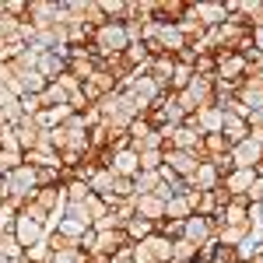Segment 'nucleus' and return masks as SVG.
Wrapping results in <instances>:
<instances>
[{
  "label": "nucleus",
  "instance_id": "31",
  "mask_svg": "<svg viewBox=\"0 0 263 263\" xmlns=\"http://www.w3.org/2000/svg\"><path fill=\"white\" fill-rule=\"evenodd\" d=\"M46 78L35 74V70H21V95H42L46 91Z\"/></svg>",
  "mask_w": 263,
  "mask_h": 263
},
{
  "label": "nucleus",
  "instance_id": "42",
  "mask_svg": "<svg viewBox=\"0 0 263 263\" xmlns=\"http://www.w3.org/2000/svg\"><path fill=\"white\" fill-rule=\"evenodd\" d=\"M49 263H88V253H81V249H57L49 256Z\"/></svg>",
  "mask_w": 263,
  "mask_h": 263
},
{
  "label": "nucleus",
  "instance_id": "14",
  "mask_svg": "<svg viewBox=\"0 0 263 263\" xmlns=\"http://www.w3.org/2000/svg\"><path fill=\"white\" fill-rule=\"evenodd\" d=\"M186 242H193L197 249H200L203 242H211L214 239V224H211V218H200V214H190L186 218V235H182Z\"/></svg>",
  "mask_w": 263,
  "mask_h": 263
},
{
  "label": "nucleus",
  "instance_id": "6",
  "mask_svg": "<svg viewBox=\"0 0 263 263\" xmlns=\"http://www.w3.org/2000/svg\"><path fill=\"white\" fill-rule=\"evenodd\" d=\"M165 147L168 151H193L197 155V147H200L203 134L200 130H193V126H186V123H179V126H165Z\"/></svg>",
  "mask_w": 263,
  "mask_h": 263
},
{
  "label": "nucleus",
  "instance_id": "16",
  "mask_svg": "<svg viewBox=\"0 0 263 263\" xmlns=\"http://www.w3.org/2000/svg\"><path fill=\"white\" fill-rule=\"evenodd\" d=\"M134 211H137V218L144 221H165V200L162 197H155V193H144V197H134Z\"/></svg>",
  "mask_w": 263,
  "mask_h": 263
},
{
  "label": "nucleus",
  "instance_id": "10",
  "mask_svg": "<svg viewBox=\"0 0 263 263\" xmlns=\"http://www.w3.org/2000/svg\"><path fill=\"white\" fill-rule=\"evenodd\" d=\"M172 67H176V57H168V53H165V57H151V60L144 63L141 70H144V74H147V78H151L155 84H158L162 91H168V78H172Z\"/></svg>",
  "mask_w": 263,
  "mask_h": 263
},
{
  "label": "nucleus",
  "instance_id": "43",
  "mask_svg": "<svg viewBox=\"0 0 263 263\" xmlns=\"http://www.w3.org/2000/svg\"><path fill=\"white\" fill-rule=\"evenodd\" d=\"M112 197H120V200H134V197H137L134 179H123V176H116V179H112Z\"/></svg>",
  "mask_w": 263,
  "mask_h": 263
},
{
  "label": "nucleus",
  "instance_id": "24",
  "mask_svg": "<svg viewBox=\"0 0 263 263\" xmlns=\"http://www.w3.org/2000/svg\"><path fill=\"white\" fill-rule=\"evenodd\" d=\"M221 134H224V141H228L232 147H235L239 141H246V137H249V123H246V120H239V116H228V112H224Z\"/></svg>",
  "mask_w": 263,
  "mask_h": 263
},
{
  "label": "nucleus",
  "instance_id": "3",
  "mask_svg": "<svg viewBox=\"0 0 263 263\" xmlns=\"http://www.w3.org/2000/svg\"><path fill=\"white\" fill-rule=\"evenodd\" d=\"M176 99H179L182 116H193V112H200L207 105H214V78H197L193 74V81L186 84Z\"/></svg>",
  "mask_w": 263,
  "mask_h": 263
},
{
  "label": "nucleus",
  "instance_id": "19",
  "mask_svg": "<svg viewBox=\"0 0 263 263\" xmlns=\"http://www.w3.org/2000/svg\"><path fill=\"white\" fill-rule=\"evenodd\" d=\"M14 130H18L21 155H25V151H32V147H35V144L42 141V126L35 123V116H21V120L14 123Z\"/></svg>",
  "mask_w": 263,
  "mask_h": 263
},
{
  "label": "nucleus",
  "instance_id": "26",
  "mask_svg": "<svg viewBox=\"0 0 263 263\" xmlns=\"http://www.w3.org/2000/svg\"><path fill=\"white\" fill-rule=\"evenodd\" d=\"M123 232H126V239L137 246V242H144L147 235H155V221H144V218H130V221L123 224Z\"/></svg>",
  "mask_w": 263,
  "mask_h": 263
},
{
  "label": "nucleus",
  "instance_id": "29",
  "mask_svg": "<svg viewBox=\"0 0 263 263\" xmlns=\"http://www.w3.org/2000/svg\"><path fill=\"white\" fill-rule=\"evenodd\" d=\"M193 211H190V203H186V197H168L165 200V218L168 221H186Z\"/></svg>",
  "mask_w": 263,
  "mask_h": 263
},
{
  "label": "nucleus",
  "instance_id": "2",
  "mask_svg": "<svg viewBox=\"0 0 263 263\" xmlns=\"http://www.w3.org/2000/svg\"><path fill=\"white\" fill-rule=\"evenodd\" d=\"M39 193V179H35V168L32 165H18L14 172H7L0 179V197L4 200H32Z\"/></svg>",
  "mask_w": 263,
  "mask_h": 263
},
{
  "label": "nucleus",
  "instance_id": "18",
  "mask_svg": "<svg viewBox=\"0 0 263 263\" xmlns=\"http://www.w3.org/2000/svg\"><path fill=\"white\" fill-rule=\"evenodd\" d=\"M165 165L176 172V176H182V179H190L193 172H197V165H200V158L193 155V151H168L165 147Z\"/></svg>",
  "mask_w": 263,
  "mask_h": 263
},
{
  "label": "nucleus",
  "instance_id": "13",
  "mask_svg": "<svg viewBox=\"0 0 263 263\" xmlns=\"http://www.w3.org/2000/svg\"><path fill=\"white\" fill-rule=\"evenodd\" d=\"M256 256H263V224H253L249 235L235 246V260L239 263H253Z\"/></svg>",
  "mask_w": 263,
  "mask_h": 263
},
{
  "label": "nucleus",
  "instance_id": "25",
  "mask_svg": "<svg viewBox=\"0 0 263 263\" xmlns=\"http://www.w3.org/2000/svg\"><path fill=\"white\" fill-rule=\"evenodd\" d=\"M158 46H162L168 57H176V53L186 49V39L179 35V28H176V25H162V32H158Z\"/></svg>",
  "mask_w": 263,
  "mask_h": 263
},
{
  "label": "nucleus",
  "instance_id": "38",
  "mask_svg": "<svg viewBox=\"0 0 263 263\" xmlns=\"http://www.w3.org/2000/svg\"><path fill=\"white\" fill-rule=\"evenodd\" d=\"M63 197H67V200H74V203H84L88 197H91V190H88V182L70 179L67 186H63Z\"/></svg>",
  "mask_w": 263,
  "mask_h": 263
},
{
  "label": "nucleus",
  "instance_id": "30",
  "mask_svg": "<svg viewBox=\"0 0 263 263\" xmlns=\"http://www.w3.org/2000/svg\"><path fill=\"white\" fill-rule=\"evenodd\" d=\"M21 207H25L21 200H0V235L14 228V218H18Z\"/></svg>",
  "mask_w": 263,
  "mask_h": 263
},
{
  "label": "nucleus",
  "instance_id": "45",
  "mask_svg": "<svg viewBox=\"0 0 263 263\" xmlns=\"http://www.w3.org/2000/svg\"><path fill=\"white\" fill-rule=\"evenodd\" d=\"M0 151H21L18 130H14V126H0Z\"/></svg>",
  "mask_w": 263,
  "mask_h": 263
},
{
  "label": "nucleus",
  "instance_id": "28",
  "mask_svg": "<svg viewBox=\"0 0 263 263\" xmlns=\"http://www.w3.org/2000/svg\"><path fill=\"white\" fill-rule=\"evenodd\" d=\"M60 218H67V221H74V224H84V228H91V218H88V207H84V203L63 200V211H60Z\"/></svg>",
  "mask_w": 263,
  "mask_h": 263
},
{
  "label": "nucleus",
  "instance_id": "34",
  "mask_svg": "<svg viewBox=\"0 0 263 263\" xmlns=\"http://www.w3.org/2000/svg\"><path fill=\"white\" fill-rule=\"evenodd\" d=\"M158 186H162L158 172H137V176H134V190H137V197H144V193H158Z\"/></svg>",
  "mask_w": 263,
  "mask_h": 263
},
{
  "label": "nucleus",
  "instance_id": "44",
  "mask_svg": "<svg viewBox=\"0 0 263 263\" xmlns=\"http://www.w3.org/2000/svg\"><path fill=\"white\" fill-rule=\"evenodd\" d=\"M18 105H21V112H25V116H39L42 109H46V105H42V95H21Z\"/></svg>",
  "mask_w": 263,
  "mask_h": 263
},
{
  "label": "nucleus",
  "instance_id": "41",
  "mask_svg": "<svg viewBox=\"0 0 263 263\" xmlns=\"http://www.w3.org/2000/svg\"><path fill=\"white\" fill-rule=\"evenodd\" d=\"M49 256H53V249H49L46 242H39V246H28L21 260L25 263H49Z\"/></svg>",
  "mask_w": 263,
  "mask_h": 263
},
{
  "label": "nucleus",
  "instance_id": "36",
  "mask_svg": "<svg viewBox=\"0 0 263 263\" xmlns=\"http://www.w3.org/2000/svg\"><path fill=\"white\" fill-rule=\"evenodd\" d=\"M197 260V246L179 239V242H172V263H193Z\"/></svg>",
  "mask_w": 263,
  "mask_h": 263
},
{
  "label": "nucleus",
  "instance_id": "50",
  "mask_svg": "<svg viewBox=\"0 0 263 263\" xmlns=\"http://www.w3.org/2000/svg\"><path fill=\"white\" fill-rule=\"evenodd\" d=\"M109 263H134V246H120V249L109 256Z\"/></svg>",
  "mask_w": 263,
  "mask_h": 263
},
{
  "label": "nucleus",
  "instance_id": "9",
  "mask_svg": "<svg viewBox=\"0 0 263 263\" xmlns=\"http://www.w3.org/2000/svg\"><path fill=\"white\" fill-rule=\"evenodd\" d=\"M116 88H120V84H116V81H112V78H109V74L99 67V70H95V74H91V78L81 84V95L91 102V105H99V102L105 99V95H112Z\"/></svg>",
  "mask_w": 263,
  "mask_h": 263
},
{
  "label": "nucleus",
  "instance_id": "27",
  "mask_svg": "<svg viewBox=\"0 0 263 263\" xmlns=\"http://www.w3.org/2000/svg\"><path fill=\"white\" fill-rule=\"evenodd\" d=\"M214 70H218V57H214L211 49H197V57H193V74H197V78H214Z\"/></svg>",
  "mask_w": 263,
  "mask_h": 263
},
{
  "label": "nucleus",
  "instance_id": "40",
  "mask_svg": "<svg viewBox=\"0 0 263 263\" xmlns=\"http://www.w3.org/2000/svg\"><path fill=\"white\" fill-rule=\"evenodd\" d=\"M18 165H25V155H21V151H0V179H4L7 172H14Z\"/></svg>",
  "mask_w": 263,
  "mask_h": 263
},
{
  "label": "nucleus",
  "instance_id": "4",
  "mask_svg": "<svg viewBox=\"0 0 263 263\" xmlns=\"http://www.w3.org/2000/svg\"><path fill=\"white\" fill-rule=\"evenodd\" d=\"M123 91L130 95V102L137 105V112H141V116H144V112H147V109H151V105H155V102L165 95V91H162V88H158L155 81H151V78H147L144 70H137V74L130 78V84H126Z\"/></svg>",
  "mask_w": 263,
  "mask_h": 263
},
{
  "label": "nucleus",
  "instance_id": "53",
  "mask_svg": "<svg viewBox=\"0 0 263 263\" xmlns=\"http://www.w3.org/2000/svg\"><path fill=\"white\" fill-rule=\"evenodd\" d=\"M0 263H25V260H11V256H0Z\"/></svg>",
  "mask_w": 263,
  "mask_h": 263
},
{
  "label": "nucleus",
  "instance_id": "32",
  "mask_svg": "<svg viewBox=\"0 0 263 263\" xmlns=\"http://www.w3.org/2000/svg\"><path fill=\"white\" fill-rule=\"evenodd\" d=\"M99 11L105 21H126V0H99Z\"/></svg>",
  "mask_w": 263,
  "mask_h": 263
},
{
  "label": "nucleus",
  "instance_id": "33",
  "mask_svg": "<svg viewBox=\"0 0 263 263\" xmlns=\"http://www.w3.org/2000/svg\"><path fill=\"white\" fill-rule=\"evenodd\" d=\"M67 102H70V95H67L57 81L46 84V91H42V105H46V109H57V105H67Z\"/></svg>",
  "mask_w": 263,
  "mask_h": 263
},
{
  "label": "nucleus",
  "instance_id": "23",
  "mask_svg": "<svg viewBox=\"0 0 263 263\" xmlns=\"http://www.w3.org/2000/svg\"><path fill=\"white\" fill-rule=\"evenodd\" d=\"M221 182V176H218V168L211 162H200L197 165V172L190 176V190H200V193H207V190H214Z\"/></svg>",
  "mask_w": 263,
  "mask_h": 263
},
{
  "label": "nucleus",
  "instance_id": "1",
  "mask_svg": "<svg viewBox=\"0 0 263 263\" xmlns=\"http://www.w3.org/2000/svg\"><path fill=\"white\" fill-rule=\"evenodd\" d=\"M126 46H130V39H126L123 21H105L102 28L91 32V46H88V53L102 63L105 57H120V53H126Z\"/></svg>",
  "mask_w": 263,
  "mask_h": 263
},
{
  "label": "nucleus",
  "instance_id": "12",
  "mask_svg": "<svg viewBox=\"0 0 263 263\" xmlns=\"http://www.w3.org/2000/svg\"><path fill=\"white\" fill-rule=\"evenodd\" d=\"M186 11L193 14V18L200 21L203 28L211 32V28H218L224 18H228V11H224V4H186Z\"/></svg>",
  "mask_w": 263,
  "mask_h": 263
},
{
  "label": "nucleus",
  "instance_id": "37",
  "mask_svg": "<svg viewBox=\"0 0 263 263\" xmlns=\"http://www.w3.org/2000/svg\"><path fill=\"white\" fill-rule=\"evenodd\" d=\"M0 256H11V260H21V256H25V249L18 246L14 232H4V235H0Z\"/></svg>",
  "mask_w": 263,
  "mask_h": 263
},
{
  "label": "nucleus",
  "instance_id": "17",
  "mask_svg": "<svg viewBox=\"0 0 263 263\" xmlns=\"http://www.w3.org/2000/svg\"><path fill=\"white\" fill-rule=\"evenodd\" d=\"M109 172H112V176H123V179H134V176L141 172V158H137V151H134V147L116 151L112 162H109Z\"/></svg>",
  "mask_w": 263,
  "mask_h": 263
},
{
  "label": "nucleus",
  "instance_id": "21",
  "mask_svg": "<svg viewBox=\"0 0 263 263\" xmlns=\"http://www.w3.org/2000/svg\"><path fill=\"white\" fill-rule=\"evenodd\" d=\"M218 218H221L224 224H253L249 221V200H246V197H232V200L218 211Z\"/></svg>",
  "mask_w": 263,
  "mask_h": 263
},
{
  "label": "nucleus",
  "instance_id": "51",
  "mask_svg": "<svg viewBox=\"0 0 263 263\" xmlns=\"http://www.w3.org/2000/svg\"><path fill=\"white\" fill-rule=\"evenodd\" d=\"M67 105H70V109H74V112H84V109H91V102L84 99L81 91H74V95H70V102H67Z\"/></svg>",
  "mask_w": 263,
  "mask_h": 263
},
{
  "label": "nucleus",
  "instance_id": "54",
  "mask_svg": "<svg viewBox=\"0 0 263 263\" xmlns=\"http://www.w3.org/2000/svg\"><path fill=\"white\" fill-rule=\"evenodd\" d=\"M193 263H207V260H193Z\"/></svg>",
  "mask_w": 263,
  "mask_h": 263
},
{
  "label": "nucleus",
  "instance_id": "8",
  "mask_svg": "<svg viewBox=\"0 0 263 263\" xmlns=\"http://www.w3.org/2000/svg\"><path fill=\"white\" fill-rule=\"evenodd\" d=\"M11 232H14V239H18L21 249L46 242V224L32 221V218H28V214H21V211H18V218H14V228H11Z\"/></svg>",
  "mask_w": 263,
  "mask_h": 263
},
{
  "label": "nucleus",
  "instance_id": "11",
  "mask_svg": "<svg viewBox=\"0 0 263 263\" xmlns=\"http://www.w3.org/2000/svg\"><path fill=\"white\" fill-rule=\"evenodd\" d=\"M232 162H235V168H253L256 162H263V144L253 141V137L239 141L232 147Z\"/></svg>",
  "mask_w": 263,
  "mask_h": 263
},
{
  "label": "nucleus",
  "instance_id": "47",
  "mask_svg": "<svg viewBox=\"0 0 263 263\" xmlns=\"http://www.w3.org/2000/svg\"><path fill=\"white\" fill-rule=\"evenodd\" d=\"M123 28H126V39H130V42H141V35H144V21L126 18V21H123Z\"/></svg>",
  "mask_w": 263,
  "mask_h": 263
},
{
  "label": "nucleus",
  "instance_id": "39",
  "mask_svg": "<svg viewBox=\"0 0 263 263\" xmlns=\"http://www.w3.org/2000/svg\"><path fill=\"white\" fill-rule=\"evenodd\" d=\"M141 172H158L165 165V151H141Z\"/></svg>",
  "mask_w": 263,
  "mask_h": 263
},
{
  "label": "nucleus",
  "instance_id": "22",
  "mask_svg": "<svg viewBox=\"0 0 263 263\" xmlns=\"http://www.w3.org/2000/svg\"><path fill=\"white\" fill-rule=\"evenodd\" d=\"M253 179H256V176H253V168H235V172H228V176L221 179V186L232 193V197H246V193H249V186H253Z\"/></svg>",
  "mask_w": 263,
  "mask_h": 263
},
{
  "label": "nucleus",
  "instance_id": "7",
  "mask_svg": "<svg viewBox=\"0 0 263 263\" xmlns=\"http://www.w3.org/2000/svg\"><path fill=\"white\" fill-rule=\"evenodd\" d=\"M218 57V70H214V78L218 81H224V84H242V78H246V60L239 57V53H214Z\"/></svg>",
  "mask_w": 263,
  "mask_h": 263
},
{
  "label": "nucleus",
  "instance_id": "5",
  "mask_svg": "<svg viewBox=\"0 0 263 263\" xmlns=\"http://www.w3.org/2000/svg\"><path fill=\"white\" fill-rule=\"evenodd\" d=\"M134 263H172V242L165 235H147L144 242L134 246Z\"/></svg>",
  "mask_w": 263,
  "mask_h": 263
},
{
  "label": "nucleus",
  "instance_id": "35",
  "mask_svg": "<svg viewBox=\"0 0 263 263\" xmlns=\"http://www.w3.org/2000/svg\"><path fill=\"white\" fill-rule=\"evenodd\" d=\"M235 95H239V84H224V81L214 78V105H218V109H224Z\"/></svg>",
  "mask_w": 263,
  "mask_h": 263
},
{
  "label": "nucleus",
  "instance_id": "48",
  "mask_svg": "<svg viewBox=\"0 0 263 263\" xmlns=\"http://www.w3.org/2000/svg\"><path fill=\"white\" fill-rule=\"evenodd\" d=\"M211 165L218 168V176H221V179L228 176V172H235V162H232V155H221V158H214Z\"/></svg>",
  "mask_w": 263,
  "mask_h": 263
},
{
  "label": "nucleus",
  "instance_id": "15",
  "mask_svg": "<svg viewBox=\"0 0 263 263\" xmlns=\"http://www.w3.org/2000/svg\"><path fill=\"white\" fill-rule=\"evenodd\" d=\"M25 165H32V168H60V151L49 147L46 141H39L32 151H25Z\"/></svg>",
  "mask_w": 263,
  "mask_h": 263
},
{
  "label": "nucleus",
  "instance_id": "52",
  "mask_svg": "<svg viewBox=\"0 0 263 263\" xmlns=\"http://www.w3.org/2000/svg\"><path fill=\"white\" fill-rule=\"evenodd\" d=\"M253 49L263 57V28H253Z\"/></svg>",
  "mask_w": 263,
  "mask_h": 263
},
{
  "label": "nucleus",
  "instance_id": "55",
  "mask_svg": "<svg viewBox=\"0 0 263 263\" xmlns=\"http://www.w3.org/2000/svg\"><path fill=\"white\" fill-rule=\"evenodd\" d=\"M0 200H4V197H0Z\"/></svg>",
  "mask_w": 263,
  "mask_h": 263
},
{
  "label": "nucleus",
  "instance_id": "20",
  "mask_svg": "<svg viewBox=\"0 0 263 263\" xmlns=\"http://www.w3.org/2000/svg\"><path fill=\"white\" fill-rule=\"evenodd\" d=\"M120 246H134L130 239H126V232H123V228H112V232H95V253L112 256ZM88 256H91V253H88Z\"/></svg>",
  "mask_w": 263,
  "mask_h": 263
},
{
  "label": "nucleus",
  "instance_id": "46",
  "mask_svg": "<svg viewBox=\"0 0 263 263\" xmlns=\"http://www.w3.org/2000/svg\"><path fill=\"white\" fill-rule=\"evenodd\" d=\"M84 207H88V218H91V221H99V218H105V214H109L105 200H102V197H95V193L84 200Z\"/></svg>",
  "mask_w": 263,
  "mask_h": 263
},
{
  "label": "nucleus",
  "instance_id": "49",
  "mask_svg": "<svg viewBox=\"0 0 263 263\" xmlns=\"http://www.w3.org/2000/svg\"><path fill=\"white\" fill-rule=\"evenodd\" d=\"M57 84H60V88L67 91V95H74V91H81V81H78V78H70V74H60V78H57Z\"/></svg>",
  "mask_w": 263,
  "mask_h": 263
}]
</instances>
